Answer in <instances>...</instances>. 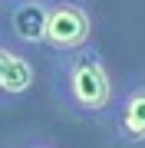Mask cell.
<instances>
[{
  "mask_svg": "<svg viewBox=\"0 0 145 148\" xmlns=\"http://www.w3.org/2000/svg\"><path fill=\"white\" fill-rule=\"evenodd\" d=\"M49 86H53L56 102L76 119H109L115 102V86L109 76L106 56L99 46H82L73 53H53L49 63Z\"/></svg>",
  "mask_w": 145,
  "mask_h": 148,
  "instance_id": "1",
  "label": "cell"
},
{
  "mask_svg": "<svg viewBox=\"0 0 145 148\" xmlns=\"http://www.w3.org/2000/svg\"><path fill=\"white\" fill-rule=\"evenodd\" d=\"M109 132L112 142L122 148L145 145V73L125 76L115 89V102L109 112Z\"/></svg>",
  "mask_w": 145,
  "mask_h": 148,
  "instance_id": "2",
  "label": "cell"
},
{
  "mask_svg": "<svg viewBox=\"0 0 145 148\" xmlns=\"http://www.w3.org/2000/svg\"><path fill=\"white\" fill-rule=\"evenodd\" d=\"M92 43V13L82 0H49L46 23V49L73 53Z\"/></svg>",
  "mask_w": 145,
  "mask_h": 148,
  "instance_id": "3",
  "label": "cell"
},
{
  "mask_svg": "<svg viewBox=\"0 0 145 148\" xmlns=\"http://www.w3.org/2000/svg\"><path fill=\"white\" fill-rule=\"evenodd\" d=\"M33 59L27 46H20L10 30H0V106L20 99L33 86Z\"/></svg>",
  "mask_w": 145,
  "mask_h": 148,
  "instance_id": "4",
  "label": "cell"
},
{
  "mask_svg": "<svg viewBox=\"0 0 145 148\" xmlns=\"http://www.w3.org/2000/svg\"><path fill=\"white\" fill-rule=\"evenodd\" d=\"M46 23H49V0H13L7 13V30L20 46H46Z\"/></svg>",
  "mask_w": 145,
  "mask_h": 148,
  "instance_id": "5",
  "label": "cell"
},
{
  "mask_svg": "<svg viewBox=\"0 0 145 148\" xmlns=\"http://www.w3.org/2000/svg\"><path fill=\"white\" fill-rule=\"evenodd\" d=\"M10 148H56V142L40 138V135H27V138H20V142H13Z\"/></svg>",
  "mask_w": 145,
  "mask_h": 148,
  "instance_id": "6",
  "label": "cell"
},
{
  "mask_svg": "<svg viewBox=\"0 0 145 148\" xmlns=\"http://www.w3.org/2000/svg\"><path fill=\"white\" fill-rule=\"evenodd\" d=\"M43 3H46V0H43Z\"/></svg>",
  "mask_w": 145,
  "mask_h": 148,
  "instance_id": "7",
  "label": "cell"
}]
</instances>
